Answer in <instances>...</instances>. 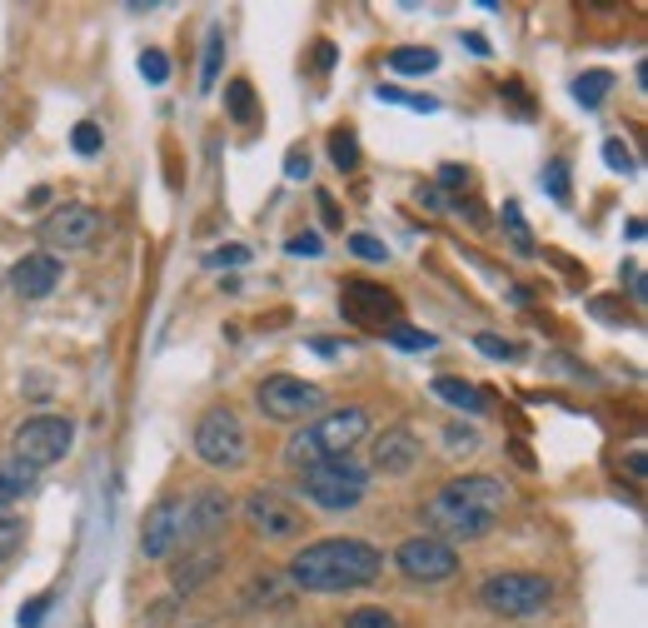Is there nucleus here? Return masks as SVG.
<instances>
[{"mask_svg": "<svg viewBox=\"0 0 648 628\" xmlns=\"http://www.w3.org/2000/svg\"><path fill=\"white\" fill-rule=\"evenodd\" d=\"M439 189H469V165H439Z\"/></svg>", "mask_w": 648, "mask_h": 628, "instance_id": "41", "label": "nucleus"}, {"mask_svg": "<svg viewBox=\"0 0 648 628\" xmlns=\"http://www.w3.org/2000/svg\"><path fill=\"white\" fill-rule=\"evenodd\" d=\"M329 159H335L344 175H349V169H359V140H354V130H349V125L329 130Z\"/></svg>", "mask_w": 648, "mask_h": 628, "instance_id": "25", "label": "nucleus"}, {"mask_svg": "<svg viewBox=\"0 0 648 628\" xmlns=\"http://www.w3.org/2000/svg\"><path fill=\"white\" fill-rule=\"evenodd\" d=\"M205 265L209 269H235V265H249V249L245 245H219V249H209V255H205Z\"/></svg>", "mask_w": 648, "mask_h": 628, "instance_id": "33", "label": "nucleus"}, {"mask_svg": "<svg viewBox=\"0 0 648 628\" xmlns=\"http://www.w3.org/2000/svg\"><path fill=\"white\" fill-rule=\"evenodd\" d=\"M295 478H299L305 504H315L319 514H349V508H359L369 494V464H359L354 454L325 459V464L305 469V474H295Z\"/></svg>", "mask_w": 648, "mask_h": 628, "instance_id": "3", "label": "nucleus"}, {"mask_svg": "<svg viewBox=\"0 0 648 628\" xmlns=\"http://www.w3.org/2000/svg\"><path fill=\"white\" fill-rule=\"evenodd\" d=\"M624 279H628V289H634V299H644V269L628 265V269H624Z\"/></svg>", "mask_w": 648, "mask_h": 628, "instance_id": "44", "label": "nucleus"}, {"mask_svg": "<svg viewBox=\"0 0 648 628\" xmlns=\"http://www.w3.org/2000/svg\"><path fill=\"white\" fill-rule=\"evenodd\" d=\"M285 578L305 594H354L384 578V554L364 538H315L289 554Z\"/></svg>", "mask_w": 648, "mask_h": 628, "instance_id": "1", "label": "nucleus"}, {"mask_svg": "<svg viewBox=\"0 0 648 628\" xmlns=\"http://www.w3.org/2000/svg\"><path fill=\"white\" fill-rule=\"evenodd\" d=\"M335 65V45L329 40H315V70H329Z\"/></svg>", "mask_w": 648, "mask_h": 628, "instance_id": "43", "label": "nucleus"}, {"mask_svg": "<svg viewBox=\"0 0 648 628\" xmlns=\"http://www.w3.org/2000/svg\"><path fill=\"white\" fill-rule=\"evenodd\" d=\"M504 229H508L518 255H534V239H528V225H524V215H518V205H504Z\"/></svg>", "mask_w": 648, "mask_h": 628, "instance_id": "31", "label": "nucleus"}, {"mask_svg": "<svg viewBox=\"0 0 648 628\" xmlns=\"http://www.w3.org/2000/svg\"><path fill=\"white\" fill-rule=\"evenodd\" d=\"M30 488H35V469H25L20 459H6L0 464V514H10V504L25 498Z\"/></svg>", "mask_w": 648, "mask_h": 628, "instance_id": "21", "label": "nucleus"}, {"mask_svg": "<svg viewBox=\"0 0 648 628\" xmlns=\"http://www.w3.org/2000/svg\"><path fill=\"white\" fill-rule=\"evenodd\" d=\"M369 434V409L364 404H339V409H319L309 424H299L295 434L285 439V464L295 474L325 464V459H339Z\"/></svg>", "mask_w": 648, "mask_h": 628, "instance_id": "2", "label": "nucleus"}, {"mask_svg": "<svg viewBox=\"0 0 648 628\" xmlns=\"http://www.w3.org/2000/svg\"><path fill=\"white\" fill-rule=\"evenodd\" d=\"M339 628H399V614L384 604H359V608H349Z\"/></svg>", "mask_w": 648, "mask_h": 628, "instance_id": "24", "label": "nucleus"}, {"mask_svg": "<svg viewBox=\"0 0 648 628\" xmlns=\"http://www.w3.org/2000/svg\"><path fill=\"white\" fill-rule=\"evenodd\" d=\"M235 518V494L219 484H199L189 494H179V528H185V548H205Z\"/></svg>", "mask_w": 648, "mask_h": 628, "instance_id": "10", "label": "nucleus"}, {"mask_svg": "<svg viewBox=\"0 0 648 628\" xmlns=\"http://www.w3.org/2000/svg\"><path fill=\"white\" fill-rule=\"evenodd\" d=\"M25 544V518L20 514H0V558H10Z\"/></svg>", "mask_w": 648, "mask_h": 628, "instance_id": "30", "label": "nucleus"}, {"mask_svg": "<svg viewBox=\"0 0 648 628\" xmlns=\"http://www.w3.org/2000/svg\"><path fill=\"white\" fill-rule=\"evenodd\" d=\"M195 459L215 474H235V469L249 464V434H245V419L235 414L229 404H209L205 414L195 419Z\"/></svg>", "mask_w": 648, "mask_h": 628, "instance_id": "5", "label": "nucleus"}, {"mask_svg": "<svg viewBox=\"0 0 648 628\" xmlns=\"http://www.w3.org/2000/svg\"><path fill=\"white\" fill-rule=\"evenodd\" d=\"M315 205H319V219H325V229L344 225V215H339V205H335V195H329V189H315Z\"/></svg>", "mask_w": 648, "mask_h": 628, "instance_id": "40", "label": "nucleus"}, {"mask_svg": "<svg viewBox=\"0 0 648 628\" xmlns=\"http://www.w3.org/2000/svg\"><path fill=\"white\" fill-rule=\"evenodd\" d=\"M239 518H245L249 534L265 538V544H295V538H305V534H309L305 508H299L289 494L269 488V484L249 488L245 504H239Z\"/></svg>", "mask_w": 648, "mask_h": 628, "instance_id": "7", "label": "nucleus"}, {"mask_svg": "<svg viewBox=\"0 0 648 628\" xmlns=\"http://www.w3.org/2000/svg\"><path fill=\"white\" fill-rule=\"evenodd\" d=\"M225 115L235 120V125H259V100H255V85H249L245 75H235L225 85Z\"/></svg>", "mask_w": 648, "mask_h": 628, "instance_id": "20", "label": "nucleus"}, {"mask_svg": "<svg viewBox=\"0 0 648 628\" xmlns=\"http://www.w3.org/2000/svg\"><path fill=\"white\" fill-rule=\"evenodd\" d=\"M548 598H554V578L538 568H494L479 584V604L494 618H534L548 608Z\"/></svg>", "mask_w": 648, "mask_h": 628, "instance_id": "4", "label": "nucleus"}, {"mask_svg": "<svg viewBox=\"0 0 648 628\" xmlns=\"http://www.w3.org/2000/svg\"><path fill=\"white\" fill-rule=\"evenodd\" d=\"M50 598H55V594H35L30 604H20V628H40V624H45Z\"/></svg>", "mask_w": 648, "mask_h": 628, "instance_id": "36", "label": "nucleus"}, {"mask_svg": "<svg viewBox=\"0 0 648 628\" xmlns=\"http://www.w3.org/2000/svg\"><path fill=\"white\" fill-rule=\"evenodd\" d=\"M389 70H399V75H429V70L439 65V55L429 45H399V50H389Z\"/></svg>", "mask_w": 648, "mask_h": 628, "instance_id": "22", "label": "nucleus"}, {"mask_svg": "<svg viewBox=\"0 0 648 628\" xmlns=\"http://www.w3.org/2000/svg\"><path fill=\"white\" fill-rule=\"evenodd\" d=\"M225 568V554H219L215 544H205V548H185V554H175L169 558V588L175 594H199V588L209 584V578Z\"/></svg>", "mask_w": 648, "mask_h": 628, "instance_id": "18", "label": "nucleus"}, {"mask_svg": "<svg viewBox=\"0 0 648 628\" xmlns=\"http://www.w3.org/2000/svg\"><path fill=\"white\" fill-rule=\"evenodd\" d=\"M424 464V444H419L414 429L394 424L374 439V454H369V474H384V478H404Z\"/></svg>", "mask_w": 648, "mask_h": 628, "instance_id": "15", "label": "nucleus"}, {"mask_svg": "<svg viewBox=\"0 0 648 628\" xmlns=\"http://www.w3.org/2000/svg\"><path fill=\"white\" fill-rule=\"evenodd\" d=\"M40 239L50 249H85L100 239V209L85 205V199H70V205H55L45 219H40Z\"/></svg>", "mask_w": 648, "mask_h": 628, "instance_id": "14", "label": "nucleus"}, {"mask_svg": "<svg viewBox=\"0 0 648 628\" xmlns=\"http://www.w3.org/2000/svg\"><path fill=\"white\" fill-rule=\"evenodd\" d=\"M60 259L55 255H45V249H35V255H20L16 265H10V295H20V299H45V295H55V285H60Z\"/></svg>", "mask_w": 648, "mask_h": 628, "instance_id": "17", "label": "nucleus"}, {"mask_svg": "<svg viewBox=\"0 0 648 628\" xmlns=\"http://www.w3.org/2000/svg\"><path fill=\"white\" fill-rule=\"evenodd\" d=\"M339 315L354 329H389L399 325V295L374 279H344L339 285Z\"/></svg>", "mask_w": 648, "mask_h": 628, "instance_id": "11", "label": "nucleus"}, {"mask_svg": "<svg viewBox=\"0 0 648 628\" xmlns=\"http://www.w3.org/2000/svg\"><path fill=\"white\" fill-rule=\"evenodd\" d=\"M285 179H309V150L305 145L285 150Z\"/></svg>", "mask_w": 648, "mask_h": 628, "instance_id": "38", "label": "nucleus"}, {"mask_svg": "<svg viewBox=\"0 0 648 628\" xmlns=\"http://www.w3.org/2000/svg\"><path fill=\"white\" fill-rule=\"evenodd\" d=\"M185 548V528H179V494H165L145 508L140 518V554L150 564H169Z\"/></svg>", "mask_w": 648, "mask_h": 628, "instance_id": "13", "label": "nucleus"}, {"mask_svg": "<svg viewBox=\"0 0 648 628\" xmlns=\"http://www.w3.org/2000/svg\"><path fill=\"white\" fill-rule=\"evenodd\" d=\"M384 339L394 349H434V334H424V329H414V325H389Z\"/></svg>", "mask_w": 648, "mask_h": 628, "instance_id": "27", "label": "nucleus"}, {"mask_svg": "<svg viewBox=\"0 0 648 628\" xmlns=\"http://www.w3.org/2000/svg\"><path fill=\"white\" fill-rule=\"evenodd\" d=\"M140 75H145L150 85H165V80H169V60L160 55V50H145V55H140Z\"/></svg>", "mask_w": 648, "mask_h": 628, "instance_id": "34", "label": "nucleus"}, {"mask_svg": "<svg viewBox=\"0 0 648 628\" xmlns=\"http://www.w3.org/2000/svg\"><path fill=\"white\" fill-rule=\"evenodd\" d=\"M70 145H75V155H100L105 135H100V125H95V120H80V125L70 130Z\"/></svg>", "mask_w": 648, "mask_h": 628, "instance_id": "29", "label": "nucleus"}, {"mask_svg": "<svg viewBox=\"0 0 648 628\" xmlns=\"http://www.w3.org/2000/svg\"><path fill=\"white\" fill-rule=\"evenodd\" d=\"M474 344H479V349H484V354H488V359H518V349H514V344H508V339L488 334V329H484V334H474Z\"/></svg>", "mask_w": 648, "mask_h": 628, "instance_id": "37", "label": "nucleus"}, {"mask_svg": "<svg viewBox=\"0 0 648 628\" xmlns=\"http://www.w3.org/2000/svg\"><path fill=\"white\" fill-rule=\"evenodd\" d=\"M419 514H424L429 534L444 538V544H479V538H488V534H494V524H498V518L474 514V508L454 504L444 488H434V494L424 498V508H419Z\"/></svg>", "mask_w": 648, "mask_h": 628, "instance_id": "12", "label": "nucleus"}, {"mask_svg": "<svg viewBox=\"0 0 648 628\" xmlns=\"http://www.w3.org/2000/svg\"><path fill=\"white\" fill-rule=\"evenodd\" d=\"M439 488H444L454 504L474 508V514H488V518H498L508 508V484L504 478H494V474H454L449 484H439Z\"/></svg>", "mask_w": 648, "mask_h": 628, "instance_id": "16", "label": "nucleus"}, {"mask_svg": "<svg viewBox=\"0 0 648 628\" xmlns=\"http://www.w3.org/2000/svg\"><path fill=\"white\" fill-rule=\"evenodd\" d=\"M255 409L269 419V424H309V419L325 409V389L315 379L299 374H265L255 384Z\"/></svg>", "mask_w": 648, "mask_h": 628, "instance_id": "6", "label": "nucleus"}, {"mask_svg": "<svg viewBox=\"0 0 648 628\" xmlns=\"http://www.w3.org/2000/svg\"><path fill=\"white\" fill-rule=\"evenodd\" d=\"M604 159H608V169H624V175H634V155H628L624 140H604Z\"/></svg>", "mask_w": 648, "mask_h": 628, "instance_id": "39", "label": "nucleus"}, {"mask_svg": "<svg viewBox=\"0 0 648 628\" xmlns=\"http://www.w3.org/2000/svg\"><path fill=\"white\" fill-rule=\"evenodd\" d=\"M70 444H75V424H70L65 414H30L25 424L10 434V459H20L25 469H50L60 464V459L70 454Z\"/></svg>", "mask_w": 648, "mask_h": 628, "instance_id": "9", "label": "nucleus"}, {"mask_svg": "<svg viewBox=\"0 0 648 628\" xmlns=\"http://www.w3.org/2000/svg\"><path fill=\"white\" fill-rule=\"evenodd\" d=\"M219 55H225V30L209 25V35H205V65H199V90L215 85V75H219Z\"/></svg>", "mask_w": 648, "mask_h": 628, "instance_id": "26", "label": "nucleus"}, {"mask_svg": "<svg viewBox=\"0 0 648 628\" xmlns=\"http://www.w3.org/2000/svg\"><path fill=\"white\" fill-rule=\"evenodd\" d=\"M434 394L444 399V404H454L459 414H484V409H488V394H484V389H474L469 379H454V374H439V379H434Z\"/></svg>", "mask_w": 648, "mask_h": 628, "instance_id": "19", "label": "nucleus"}, {"mask_svg": "<svg viewBox=\"0 0 648 628\" xmlns=\"http://www.w3.org/2000/svg\"><path fill=\"white\" fill-rule=\"evenodd\" d=\"M614 90V70H584V75L574 80V100L584 110H594V105H604V95Z\"/></svg>", "mask_w": 648, "mask_h": 628, "instance_id": "23", "label": "nucleus"}, {"mask_svg": "<svg viewBox=\"0 0 648 628\" xmlns=\"http://www.w3.org/2000/svg\"><path fill=\"white\" fill-rule=\"evenodd\" d=\"M394 574L414 588H444L459 578V548L434 534H409L394 548Z\"/></svg>", "mask_w": 648, "mask_h": 628, "instance_id": "8", "label": "nucleus"}, {"mask_svg": "<svg viewBox=\"0 0 648 628\" xmlns=\"http://www.w3.org/2000/svg\"><path fill=\"white\" fill-rule=\"evenodd\" d=\"M544 189L558 199V205H568V165L564 159H548L544 165Z\"/></svg>", "mask_w": 648, "mask_h": 628, "instance_id": "32", "label": "nucleus"}, {"mask_svg": "<svg viewBox=\"0 0 648 628\" xmlns=\"http://www.w3.org/2000/svg\"><path fill=\"white\" fill-rule=\"evenodd\" d=\"M349 255L369 259V265H384V259H389V245H384L379 235H364V229H359V235H349Z\"/></svg>", "mask_w": 648, "mask_h": 628, "instance_id": "28", "label": "nucleus"}, {"mask_svg": "<svg viewBox=\"0 0 648 628\" xmlns=\"http://www.w3.org/2000/svg\"><path fill=\"white\" fill-rule=\"evenodd\" d=\"M504 95L514 100V110H518V115H534V105H528V100H524V85H518V80H508V90H504Z\"/></svg>", "mask_w": 648, "mask_h": 628, "instance_id": "42", "label": "nucleus"}, {"mask_svg": "<svg viewBox=\"0 0 648 628\" xmlns=\"http://www.w3.org/2000/svg\"><path fill=\"white\" fill-rule=\"evenodd\" d=\"M285 255L315 259V255H319V235H315V229H299V235H289V239H285Z\"/></svg>", "mask_w": 648, "mask_h": 628, "instance_id": "35", "label": "nucleus"}]
</instances>
